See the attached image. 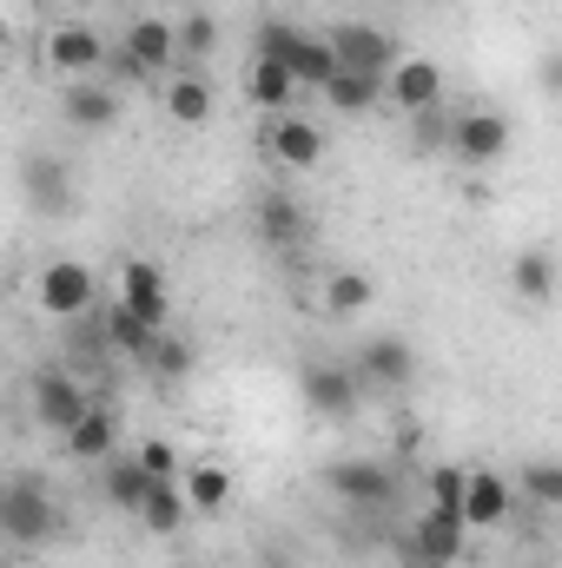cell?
<instances>
[{"mask_svg": "<svg viewBox=\"0 0 562 568\" xmlns=\"http://www.w3.org/2000/svg\"><path fill=\"white\" fill-rule=\"evenodd\" d=\"M100 337H107V351H113V357L145 364V351H152V337H159V331H152V324H140L127 304H107V311H100Z\"/></svg>", "mask_w": 562, "mask_h": 568, "instance_id": "obj_22", "label": "cell"}, {"mask_svg": "<svg viewBox=\"0 0 562 568\" xmlns=\"http://www.w3.org/2000/svg\"><path fill=\"white\" fill-rule=\"evenodd\" d=\"M60 113H67V126H80V133H113L120 113H127V100H120V87H107V80L93 73V80H67Z\"/></svg>", "mask_w": 562, "mask_h": 568, "instance_id": "obj_12", "label": "cell"}, {"mask_svg": "<svg viewBox=\"0 0 562 568\" xmlns=\"http://www.w3.org/2000/svg\"><path fill=\"white\" fill-rule=\"evenodd\" d=\"M318 93H324L331 113H371V106H384V80H371V73H344V67H338Z\"/></svg>", "mask_w": 562, "mask_h": 568, "instance_id": "obj_29", "label": "cell"}, {"mask_svg": "<svg viewBox=\"0 0 562 568\" xmlns=\"http://www.w3.org/2000/svg\"><path fill=\"white\" fill-rule=\"evenodd\" d=\"M7 47H13V20L0 13V60H7Z\"/></svg>", "mask_w": 562, "mask_h": 568, "instance_id": "obj_37", "label": "cell"}, {"mask_svg": "<svg viewBox=\"0 0 562 568\" xmlns=\"http://www.w3.org/2000/svg\"><path fill=\"white\" fill-rule=\"evenodd\" d=\"M298 33H304L298 20H265V27H259V60H284Z\"/></svg>", "mask_w": 562, "mask_h": 568, "instance_id": "obj_35", "label": "cell"}, {"mask_svg": "<svg viewBox=\"0 0 562 568\" xmlns=\"http://www.w3.org/2000/svg\"><path fill=\"white\" fill-rule=\"evenodd\" d=\"M371 291H378V284L364 278V272H338V278L324 284V311H331V317H351V311L371 304Z\"/></svg>", "mask_w": 562, "mask_h": 568, "instance_id": "obj_32", "label": "cell"}, {"mask_svg": "<svg viewBox=\"0 0 562 568\" xmlns=\"http://www.w3.org/2000/svg\"><path fill=\"white\" fill-rule=\"evenodd\" d=\"M179 496H185V509L219 516V509L232 503V469H225V463H185V469H179Z\"/></svg>", "mask_w": 562, "mask_h": 568, "instance_id": "obj_20", "label": "cell"}, {"mask_svg": "<svg viewBox=\"0 0 562 568\" xmlns=\"http://www.w3.org/2000/svg\"><path fill=\"white\" fill-rule=\"evenodd\" d=\"M245 93H252V106H259V113H272V120H279V113H291V100H298V80L284 73V60H259V53H252Z\"/></svg>", "mask_w": 562, "mask_h": 568, "instance_id": "obj_23", "label": "cell"}, {"mask_svg": "<svg viewBox=\"0 0 562 568\" xmlns=\"http://www.w3.org/2000/svg\"><path fill=\"white\" fill-rule=\"evenodd\" d=\"M398 562H404V568H436V562H430V556H418V549H411L404 536H398Z\"/></svg>", "mask_w": 562, "mask_h": 568, "instance_id": "obj_36", "label": "cell"}, {"mask_svg": "<svg viewBox=\"0 0 562 568\" xmlns=\"http://www.w3.org/2000/svg\"><path fill=\"white\" fill-rule=\"evenodd\" d=\"M172 53H179V67H192V73H199V67L219 53V20H212L205 7H192L185 20H172ZM179 67H172V73H179Z\"/></svg>", "mask_w": 562, "mask_h": 568, "instance_id": "obj_21", "label": "cell"}, {"mask_svg": "<svg viewBox=\"0 0 562 568\" xmlns=\"http://www.w3.org/2000/svg\"><path fill=\"white\" fill-rule=\"evenodd\" d=\"M33 304H40L47 317H60V324L93 317V311H100V278H93V265H87V258H53V265H40V272H33Z\"/></svg>", "mask_w": 562, "mask_h": 568, "instance_id": "obj_1", "label": "cell"}, {"mask_svg": "<svg viewBox=\"0 0 562 568\" xmlns=\"http://www.w3.org/2000/svg\"><path fill=\"white\" fill-rule=\"evenodd\" d=\"M298 397H304V410H318V417H351L358 410V377H351V364H304L298 371Z\"/></svg>", "mask_w": 562, "mask_h": 568, "instance_id": "obj_13", "label": "cell"}, {"mask_svg": "<svg viewBox=\"0 0 562 568\" xmlns=\"http://www.w3.org/2000/svg\"><path fill=\"white\" fill-rule=\"evenodd\" d=\"M113 449H120V417L107 404H87V417L67 429V456L73 463H107Z\"/></svg>", "mask_w": 562, "mask_h": 568, "instance_id": "obj_18", "label": "cell"}, {"mask_svg": "<svg viewBox=\"0 0 562 568\" xmlns=\"http://www.w3.org/2000/svg\"><path fill=\"white\" fill-rule=\"evenodd\" d=\"M351 377H358V390H404L418 377V351L404 337H364L351 357Z\"/></svg>", "mask_w": 562, "mask_h": 568, "instance_id": "obj_6", "label": "cell"}, {"mask_svg": "<svg viewBox=\"0 0 562 568\" xmlns=\"http://www.w3.org/2000/svg\"><path fill=\"white\" fill-rule=\"evenodd\" d=\"M53 529H60V509H53V496H47L40 483H7V489H0V536H7V542L40 549Z\"/></svg>", "mask_w": 562, "mask_h": 568, "instance_id": "obj_3", "label": "cell"}, {"mask_svg": "<svg viewBox=\"0 0 562 568\" xmlns=\"http://www.w3.org/2000/svg\"><path fill=\"white\" fill-rule=\"evenodd\" d=\"M133 463H140V469L152 476V483H179V469H185V463H179V449H172L165 436H140Z\"/></svg>", "mask_w": 562, "mask_h": 568, "instance_id": "obj_33", "label": "cell"}, {"mask_svg": "<svg viewBox=\"0 0 562 568\" xmlns=\"http://www.w3.org/2000/svg\"><path fill=\"white\" fill-rule=\"evenodd\" d=\"M87 384L73 377V371H33V424H47L53 436H67V429L87 417Z\"/></svg>", "mask_w": 562, "mask_h": 568, "instance_id": "obj_9", "label": "cell"}, {"mask_svg": "<svg viewBox=\"0 0 562 568\" xmlns=\"http://www.w3.org/2000/svg\"><path fill=\"white\" fill-rule=\"evenodd\" d=\"M510 489H516V496H530L536 509H556V503H562V463H550V456L523 463V476H516Z\"/></svg>", "mask_w": 562, "mask_h": 568, "instance_id": "obj_31", "label": "cell"}, {"mask_svg": "<svg viewBox=\"0 0 562 568\" xmlns=\"http://www.w3.org/2000/svg\"><path fill=\"white\" fill-rule=\"evenodd\" d=\"M384 106H398V113H430V106H443V67L436 60H423V53H404L391 73H384Z\"/></svg>", "mask_w": 562, "mask_h": 568, "instance_id": "obj_8", "label": "cell"}, {"mask_svg": "<svg viewBox=\"0 0 562 568\" xmlns=\"http://www.w3.org/2000/svg\"><path fill=\"white\" fill-rule=\"evenodd\" d=\"M165 7H192V0H165Z\"/></svg>", "mask_w": 562, "mask_h": 568, "instance_id": "obj_38", "label": "cell"}, {"mask_svg": "<svg viewBox=\"0 0 562 568\" xmlns=\"http://www.w3.org/2000/svg\"><path fill=\"white\" fill-rule=\"evenodd\" d=\"M259 232H265L272 252H298L304 232H311V219H304V205H298L291 192H265V199H259Z\"/></svg>", "mask_w": 562, "mask_h": 568, "instance_id": "obj_19", "label": "cell"}, {"mask_svg": "<svg viewBox=\"0 0 562 568\" xmlns=\"http://www.w3.org/2000/svg\"><path fill=\"white\" fill-rule=\"evenodd\" d=\"M284 73L298 80V93H304V87L318 93V87H324V80L338 73V60H331L324 33H298V40H291V53H284Z\"/></svg>", "mask_w": 562, "mask_h": 568, "instance_id": "obj_28", "label": "cell"}, {"mask_svg": "<svg viewBox=\"0 0 562 568\" xmlns=\"http://www.w3.org/2000/svg\"><path fill=\"white\" fill-rule=\"evenodd\" d=\"M120 47L140 60L145 73H172V67H179V53H172V20H133Z\"/></svg>", "mask_w": 562, "mask_h": 568, "instance_id": "obj_26", "label": "cell"}, {"mask_svg": "<svg viewBox=\"0 0 562 568\" xmlns=\"http://www.w3.org/2000/svg\"><path fill=\"white\" fill-rule=\"evenodd\" d=\"M443 145H450V159H456V165H496V159L510 152V120H503V113H490V106L456 113V120L443 126Z\"/></svg>", "mask_w": 562, "mask_h": 568, "instance_id": "obj_5", "label": "cell"}, {"mask_svg": "<svg viewBox=\"0 0 562 568\" xmlns=\"http://www.w3.org/2000/svg\"><path fill=\"white\" fill-rule=\"evenodd\" d=\"M324 489L338 503H351V509H384L398 496V469L391 463H371V456H338L324 469Z\"/></svg>", "mask_w": 562, "mask_h": 568, "instance_id": "obj_4", "label": "cell"}, {"mask_svg": "<svg viewBox=\"0 0 562 568\" xmlns=\"http://www.w3.org/2000/svg\"><path fill=\"white\" fill-rule=\"evenodd\" d=\"M510 509H516L510 476H496V469H463V503H456V516H463V529H470V536L503 529V523H510Z\"/></svg>", "mask_w": 562, "mask_h": 568, "instance_id": "obj_7", "label": "cell"}, {"mask_svg": "<svg viewBox=\"0 0 562 568\" xmlns=\"http://www.w3.org/2000/svg\"><path fill=\"white\" fill-rule=\"evenodd\" d=\"M265 152H272V165H284V172H311V165L324 159V133H318L304 113H279V120L265 126Z\"/></svg>", "mask_w": 562, "mask_h": 568, "instance_id": "obj_16", "label": "cell"}, {"mask_svg": "<svg viewBox=\"0 0 562 568\" xmlns=\"http://www.w3.org/2000/svg\"><path fill=\"white\" fill-rule=\"evenodd\" d=\"M145 483H152V476H145L140 463H133V449H127V456H120V449H113V456H107V463H100V496H107V503H113V509H120V516H133V509H140Z\"/></svg>", "mask_w": 562, "mask_h": 568, "instance_id": "obj_24", "label": "cell"}, {"mask_svg": "<svg viewBox=\"0 0 562 568\" xmlns=\"http://www.w3.org/2000/svg\"><path fill=\"white\" fill-rule=\"evenodd\" d=\"M133 516H140V529H145V536H179L192 509H185L179 483H145V496H140V509H133Z\"/></svg>", "mask_w": 562, "mask_h": 568, "instance_id": "obj_25", "label": "cell"}, {"mask_svg": "<svg viewBox=\"0 0 562 568\" xmlns=\"http://www.w3.org/2000/svg\"><path fill=\"white\" fill-rule=\"evenodd\" d=\"M510 291H516L523 304H550V291H556V252H550V245L516 252V265H510Z\"/></svg>", "mask_w": 562, "mask_h": 568, "instance_id": "obj_27", "label": "cell"}, {"mask_svg": "<svg viewBox=\"0 0 562 568\" xmlns=\"http://www.w3.org/2000/svg\"><path fill=\"white\" fill-rule=\"evenodd\" d=\"M423 496H430V509H450L456 516V503H463V463H430Z\"/></svg>", "mask_w": 562, "mask_h": 568, "instance_id": "obj_34", "label": "cell"}, {"mask_svg": "<svg viewBox=\"0 0 562 568\" xmlns=\"http://www.w3.org/2000/svg\"><path fill=\"white\" fill-rule=\"evenodd\" d=\"M324 47H331V60H338L344 73H371V80H384V73L404 60V47H398L384 27H364V20H338V27H324Z\"/></svg>", "mask_w": 562, "mask_h": 568, "instance_id": "obj_2", "label": "cell"}, {"mask_svg": "<svg viewBox=\"0 0 562 568\" xmlns=\"http://www.w3.org/2000/svg\"><path fill=\"white\" fill-rule=\"evenodd\" d=\"M192 364H199V351H192V337H172V331H159L152 337V351H145V377L152 384H185L192 377Z\"/></svg>", "mask_w": 562, "mask_h": 568, "instance_id": "obj_30", "label": "cell"}, {"mask_svg": "<svg viewBox=\"0 0 562 568\" xmlns=\"http://www.w3.org/2000/svg\"><path fill=\"white\" fill-rule=\"evenodd\" d=\"M113 284H120V297H113V304H127L140 324H152V331H165V324H172V291H165V272H159L152 258H127Z\"/></svg>", "mask_w": 562, "mask_h": 568, "instance_id": "obj_10", "label": "cell"}, {"mask_svg": "<svg viewBox=\"0 0 562 568\" xmlns=\"http://www.w3.org/2000/svg\"><path fill=\"white\" fill-rule=\"evenodd\" d=\"M20 185H27V199H33L40 219H67V212H73V172H67V159L27 152V159H20Z\"/></svg>", "mask_w": 562, "mask_h": 568, "instance_id": "obj_14", "label": "cell"}, {"mask_svg": "<svg viewBox=\"0 0 562 568\" xmlns=\"http://www.w3.org/2000/svg\"><path fill=\"white\" fill-rule=\"evenodd\" d=\"M40 60H47L53 73H67V80H93V73H100V60H107V40H100L87 20H60V27L47 33Z\"/></svg>", "mask_w": 562, "mask_h": 568, "instance_id": "obj_11", "label": "cell"}, {"mask_svg": "<svg viewBox=\"0 0 562 568\" xmlns=\"http://www.w3.org/2000/svg\"><path fill=\"white\" fill-rule=\"evenodd\" d=\"M404 542L430 556L436 568H456L463 562V549H470V529H463V516H450V509H423L418 523L404 529Z\"/></svg>", "mask_w": 562, "mask_h": 568, "instance_id": "obj_15", "label": "cell"}, {"mask_svg": "<svg viewBox=\"0 0 562 568\" xmlns=\"http://www.w3.org/2000/svg\"><path fill=\"white\" fill-rule=\"evenodd\" d=\"M212 113H219V100H212V80L205 73H192V67H179L172 80H165V120L172 126H212Z\"/></svg>", "mask_w": 562, "mask_h": 568, "instance_id": "obj_17", "label": "cell"}]
</instances>
